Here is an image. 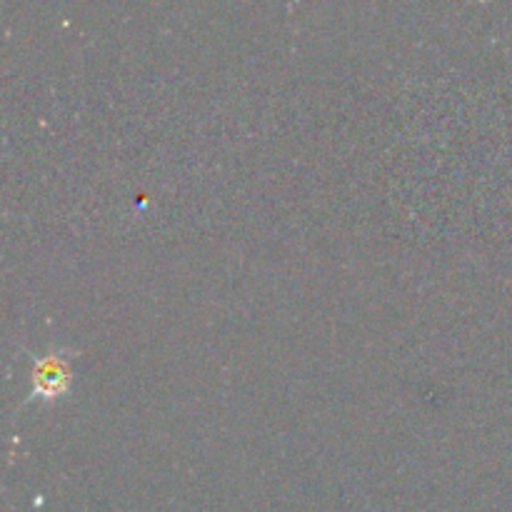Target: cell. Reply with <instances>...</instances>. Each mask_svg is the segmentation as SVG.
<instances>
[{"label":"cell","mask_w":512,"mask_h":512,"mask_svg":"<svg viewBox=\"0 0 512 512\" xmlns=\"http://www.w3.org/2000/svg\"><path fill=\"white\" fill-rule=\"evenodd\" d=\"M73 348H50L48 353L33 355V373H30L28 403H55L60 398H68L73 388Z\"/></svg>","instance_id":"6da1fadb"}]
</instances>
